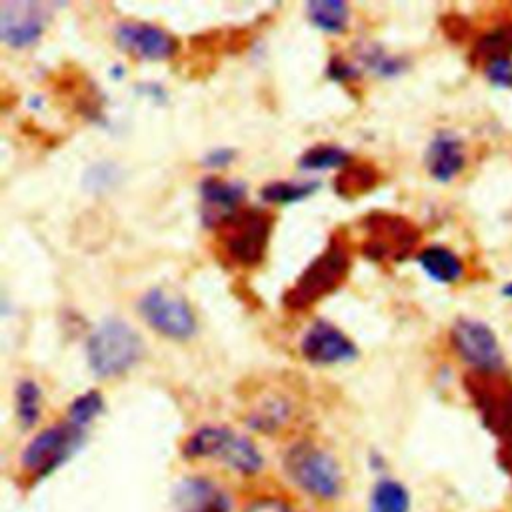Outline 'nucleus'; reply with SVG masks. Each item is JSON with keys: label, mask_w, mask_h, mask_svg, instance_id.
Wrapping results in <instances>:
<instances>
[{"label": "nucleus", "mask_w": 512, "mask_h": 512, "mask_svg": "<svg viewBox=\"0 0 512 512\" xmlns=\"http://www.w3.org/2000/svg\"><path fill=\"white\" fill-rule=\"evenodd\" d=\"M510 26H512V24H510Z\"/></svg>", "instance_id": "nucleus-33"}, {"label": "nucleus", "mask_w": 512, "mask_h": 512, "mask_svg": "<svg viewBox=\"0 0 512 512\" xmlns=\"http://www.w3.org/2000/svg\"><path fill=\"white\" fill-rule=\"evenodd\" d=\"M472 396L486 426L500 438L504 468L512 476V384H488L484 374H474Z\"/></svg>", "instance_id": "nucleus-10"}, {"label": "nucleus", "mask_w": 512, "mask_h": 512, "mask_svg": "<svg viewBox=\"0 0 512 512\" xmlns=\"http://www.w3.org/2000/svg\"><path fill=\"white\" fill-rule=\"evenodd\" d=\"M138 314L152 330L170 340H188L198 330L190 304L164 288L146 290L138 300Z\"/></svg>", "instance_id": "nucleus-8"}, {"label": "nucleus", "mask_w": 512, "mask_h": 512, "mask_svg": "<svg viewBox=\"0 0 512 512\" xmlns=\"http://www.w3.org/2000/svg\"><path fill=\"white\" fill-rule=\"evenodd\" d=\"M502 294L508 296V298H512V282H508V284L502 288Z\"/></svg>", "instance_id": "nucleus-32"}, {"label": "nucleus", "mask_w": 512, "mask_h": 512, "mask_svg": "<svg viewBox=\"0 0 512 512\" xmlns=\"http://www.w3.org/2000/svg\"><path fill=\"white\" fill-rule=\"evenodd\" d=\"M418 264L438 284H456L464 278V262L462 258L446 246H426L416 256Z\"/></svg>", "instance_id": "nucleus-17"}, {"label": "nucleus", "mask_w": 512, "mask_h": 512, "mask_svg": "<svg viewBox=\"0 0 512 512\" xmlns=\"http://www.w3.org/2000/svg\"><path fill=\"white\" fill-rule=\"evenodd\" d=\"M114 176H116V174H114V166H110V164H98V166H94V168L86 174V182L92 184L94 190H102V188L112 186Z\"/></svg>", "instance_id": "nucleus-29"}, {"label": "nucleus", "mask_w": 512, "mask_h": 512, "mask_svg": "<svg viewBox=\"0 0 512 512\" xmlns=\"http://www.w3.org/2000/svg\"><path fill=\"white\" fill-rule=\"evenodd\" d=\"M274 226L272 212L264 208H240L216 226V242L226 264L256 268L262 264Z\"/></svg>", "instance_id": "nucleus-2"}, {"label": "nucleus", "mask_w": 512, "mask_h": 512, "mask_svg": "<svg viewBox=\"0 0 512 512\" xmlns=\"http://www.w3.org/2000/svg\"><path fill=\"white\" fill-rule=\"evenodd\" d=\"M364 230L360 252L378 264L404 262L420 242L418 226L402 214L374 210L360 220Z\"/></svg>", "instance_id": "nucleus-4"}, {"label": "nucleus", "mask_w": 512, "mask_h": 512, "mask_svg": "<svg viewBox=\"0 0 512 512\" xmlns=\"http://www.w3.org/2000/svg\"><path fill=\"white\" fill-rule=\"evenodd\" d=\"M144 354L140 334L120 318H106L86 340V358L94 376L116 378Z\"/></svg>", "instance_id": "nucleus-3"}, {"label": "nucleus", "mask_w": 512, "mask_h": 512, "mask_svg": "<svg viewBox=\"0 0 512 512\" xmlns=\"http://www.w3.org/2000/svg\"><path fill=\"white\" fill-rule=\"evenodd\" d=\"M424 164L434 180H454L466 166V148L462 138L450 130L436 132L426 148Z\"/></svg>", "instance_id": "nucleus-15"}, {"label": "nucleus", "mask_w": 512, "mask_h": 512, "mask_svg": "<svg viewBox=\"0 0 512 512\" xmlns=\"http://www.w3.org/2000/svg\"><path fill=\"white\" fill-rule=\"evenodd\" d=\"M450 342L456 354L474 370V374L500 376L506 370V358L494 330L478 318L460 316L450 328Z\"/></svg>", "instance_id": "nucleus-7"}, {"label": "nucleus", "mask_w": 512, "mask_h": 512, "mask_svg": "<svg viewBox=\"0 0 512 512\" xmlns=\"http://www.w3.org/2000/svg\"><path fill=\"white\" fill-rule=\"evenodd\" d=\"M244 512H294L288 504L274 500V498H262L246 506Z\"/></svg>", "instance_id": "nucleus-31"}, {"label": "nucleus", "mask_w": 512, "mask_h": 512, "mask_svg": "<svg viewBox=\"0 0 512 512\" xmlns=\"http://www.w3.org/2000/svg\"><path fill=\"white\" fill-rule=\"evenodd\" d=\"M318 186H320L318 180H302V182L274 180L262 186L260 196L270 204H292L312 196L318 190Z\"/></svg>", "instance_id": "nucleus-22"}, {"label": "nucleus", "mask_w": 512, "mask_h": 512, "mask_svg": "<svg viewBox=\"0 0 512 512\" xmlns=\"http://www.w3.org/2000/svg\"><path fill=\"white\" fill-rule=\"evenodd\" d=\"M368 512H410V494L396 480H382L370 496Z\"/></svg>", "instance_id": "nucleus-23"}, {"label": "nucleus", "mask_w": 512, "mask_h": 512, "mask_svg": "<svg viewBox=\"0 0 512 512\" xmlns=\"http://www.w3.org/2000/svg\"><path fill=\"white\" fill-rule=\"evenodd\" d=\"M352 266L350 246L344 230H336L326 248L302 270L290 288L282 294L286 310L304 312L316 302L336 292L346 280Z\"/></svg>", "instance_id": "nucleus-1"}, {"label": "nucleus", "mask_w": 512, "mask_h": 512, "mask_svg": "<svg viewBox=\"0 0 512 512\" xmlns=\"http://www.w3.org/2000/svg\"><path fill=\"white\" fill-rule=\"evenodd\" d=\"M84 436L86 430L74 426L68 420L42 430L24 448L22 468L36 478H44L82 446Z\"/></svg>", "instance_id": "nucleus-9"}, {"label": "nucleus", "mask_w": 512, "mask_h": 512, "mask_svg": "<svg viewBox=\"0 0 512 512\" xmlns=\"http://www.w3.org/2000/svg\"><path fill=\"white\" fill-rule=\"evenodd\" d=\"M46 8L32 2H4L0 6V36L10 48L34 46L46 28Z\"/></svg>", "instance_id": "nucleus-13"}, {"label": "nucleus", "mask_w": 512, "mask_h": 512, "mask_svg": "<svg viewBox=\"0 0 512 512\" xmlns=\"http://www.w3.org/2000/svg\"><path fill=\"white\" fill-rule=\"evenodd\" d=\"M302 356L318 366L344 364L358 356L356 344L332 322L314 320L300 340Z\"/></svg>", "instance_id": "nucleus-12"}, {"label": "nucleus", "mask_w": 512, "mask_h": 512, "mask_svg": "<svg viewBox=\"0 0 512 512\" xmlns=\"http://www.w3.org/2000/svg\"><path fill=\"white\" fill-rule=\"evenodd\" d=\"M234 156H236V152H234L232 148L220 146V148L210 150V152L202 158V164H204L206 168H224V166H228V164L234 160Z\"/></svg>", "instance_id": "nucleus-30"}, {"label": "nucleus", "mask_w": 512, "mask_h": 512, "mask_svg": "<svg viewBox=\"0 0 512 512\" xmlns=\"http://www.w3.org/2000/svg\"><path fill=\"white\" fill-rule=\"evenodd\" d=\"M288 420H290V404L282 398H276V396L264 400L250 414V424L256 430H262V432H274L282 424H286Z\"/></svg>", "instance_id": "nucleus-24"}, {"label": "nucleus", "mask_w": 512, "mask_h": 512, "mask_svg": "<svg viewBox=\"0 0 512 512\" xmlns=\"http://www.w3.org/2000/svg\"><path fill=\"white\" fill-rule=\"evenodd\" d=\"M308 20L322 32L340 34L350 20V8L342 0H312L306 4Z\"/></svg>", "instance_id": "nucleus-20"}, {"label": "nucleus", "mask_w": 512, "mask_h": 512, "mask_svg": "<svg viewBox=\"0 0 512 512\" xmlns=\"http://www.w3.org/2000/svg\"><path fill=\"white\" fill-rule=\"evenodd\" d=\"M40 388L34 380H20L16 386V414L22 426L30 428L40 418Z\"/></svg>", "instance_id": "nucleus-25"}, {"label": "nucleus", "mask_w": 512, "mask_h": 512, "mask_svg": "<svg viewBox=\"0 0 512 512\" xmlns=\"http://www.w3.org/2000/svg\"><path fill=\"white\" fill-rule=\"evenodd\" d=\"M114 38L124 52L140 60L164 62L178 52V40L172 32L150 22L124 20L116 26Z\"/></svg>", "instance_id": "nucleus-11"}, {"label": "nucleus", "mask_w": 512, "mask_h": 512, "mask_svg": "<svg viewBox=\"0 0 512 512\" xmlns=\"http://www.w3.org/2000/svg\"><path fill=\"white\" fill-rule=\"evenodd\" d=\"M186 458H218L242 474H254L262 468L258 448L226 426H202L188 436L182 446Z\"/></svg>", "instance_id": "nucleus-5"}, {"label": "nucleus", "mask_w": 512, "mask_h": 512, "mask_svg": "<svg viewBox=\"0 0 512 512\" xmlns=\"http://www.w3.org/2000/svg\"><path fill=\"white\" fill-rule=\"evenodd\" d=\"M178 512H228V496L210 480L186 478L178 484L176 494Z\"/></svg>", "instance_id": "nucleus-16"}, {"label": "nucleus", "mask_w": 512, "mask_h": 512, "mask_svg": "<svg viewBox=\"0 0 512 512\" xmlns=\"http://www.w3.org/2000/svg\"><path fill=\"white\" fill-rule=\"evenodd\" d=\"M246 198V186L242 182L224 180L218 176H206L200 182V216L204 226L216 228L226 218L242 208Z\"/></svg>", "instance_id": "nucleus-14"}, {"label": "nucleus", "mask_w": 512, "mask_h": 512, "mask_svg": "<svg viewBox=\"0 0 512 512\" xmlns=\"http://www.w3.org/2000/svg\"><path fill=\"white\" fill-rule=\"evenodd\" d=\"M288 476L310 496L332 500L342 490V472L338 462L312 442L294 444L284 456Z\"/></svg>", "instance_id": "nucleus-6"}, {"label": "nucleus", "mask_w": 512, "mask_h": 512, "mask_svg": "<svg viewBox=\"0 0 512 512\" xmlns=\"http://www.w3.org/2000/svg\"><path fill=\"white\" fill-rule=\"evenodd\" d=\"M484 74L492 86L498 88H512V58L510 56H496L482 64Z\"/></svg>", "instance_id": "nucleus-27"}, {"label": "nucleus", "mask_w": 512, "mask_h": 512, "mask_svg": "<svg viewBox=\"0 0 512 512\" xmlns=\"http://www.w3.org/2000/svg\"><path fill=\"white\" fill-rule=\"evenodd\" d=\"M382 174L372 162H350L334 178V190L342 198H358L374 190Z\"/></svg>", "instance_id": "nucleus-18"}, {"label": "nucleus", "mask_w": 512, "mask_h": 512, "mask_svg": "<svg viewBox=\"0 0 512 512\" xmlns=\"http://www.w3.org/2000/svg\"><path fill=\"white\" fill-rule=\"evenodd\" d=\"M326 74L330 80L334 82H340V84H348L352 80H358L360 76V66L348 62L346 58L342 56H332L328 66H326Z\"/></svg>", "instance_id": "nucleus-28"}, {"label": "nucleus", "mask_w": 512, "mask_h": 512, "mask_svg": "<svg viewBox=\"0 0 512 512\" xmlns=\"http://www.w3.org/2000/svg\"><path fill=\"white\" fill-rule=\"evenodd\" d=\"M358 64L378 78H396L408 68V60L400 54L388 52L376 42H364L356 48Z\"/></svg>", "instance_id": "nucleus-19"}, {"label": "nucleus", "mask_w": 512, "mask_h": 512, "mask_svg": "<svg viewBox=\"0 0 512 512\" xmlns=\"http://www.w3.org/2000/svg\"><path fill=\"white\" fill-rule=\"evenodd\" d=\"M350 154L338 144H314L310 146L300 158H298V168L306 172H322V170H332V168H344L350 164Z\"/></svg>", "instance_id": "nucleus-21"}, {"label": "nucleus", "mask_w": 512, "mask_h": 512, "mask_svg": "<svg viewBox=\"0 0 512 512\" xmlns=\"http://www.w3.org/2000/svg\"><path fill=\"white\" fill-rule=\"evenodd\" d=\"M102 410H104L102 394L98 390H88V392L80 394L78 398H74V402L70 404L68 422L86 430L92 424V420L100 416Z\"/></svg>", "instance_id": "nucleus-26"}]
</instances>
